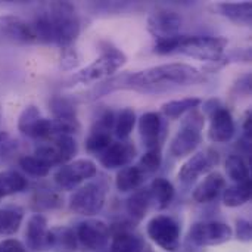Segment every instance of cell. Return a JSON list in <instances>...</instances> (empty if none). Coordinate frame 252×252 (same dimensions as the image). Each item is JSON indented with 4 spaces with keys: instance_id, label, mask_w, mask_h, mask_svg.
Masks as SVG:
<instances>
[{
    "instance_id": "obj_1",
    "label": "cell",
    "mask_w": 252,
    "mask_h": 252,
    "mask_svg": "<svg viewBox=\"0 0 252 252\" xmlns=\"http://www.w3.org/2000/svg\"><path fill=\"white\" fill-rule=\"evenodd\" d=\"M121 77V89L134 90L146 94L170 93L205 81L204 72L188 63H164L139 72H124Z\"/></svg>"
},
{
    "instance_id": "obj_2",
    "label": "cell",
    "mask_w": 252,
    "mask_h": 252,
    "mask_svg": "<svg viewBox=\"0 0 252 252\" xmlns=\"http://www.w3.org/2000/svg\"><path fill=\"white\" fill-rule=\"evenodd\" d=\"M49 16L53 27V41L61 50L72 47L80 34V18L75 6L69 1H52Z\"/></svg>"
},
{
    "instance_id": "obj_3",
    "label": "cell",
    "mask_w": 252,
    "mask_h": 252,
    "mask_svg": "<svg viewBox=\"0 0 252 252\" xmlns=\"http://www.w3.org/2000/svg\"><path fill=\"white\" fill-rule=\"evenodd\" d=\"M229 41L224 37L213 35H180L176 53L186 55L210 63L221 62Z\"/></svg>"
},
{
    "instance_id": "obj_4",
    "label": "cell",
    "mask_w": 252,
    "mask_h": 252,
    "mask_svg": "<svg viewBox=\"0 0 252 252\" xmlns=\"http://www.w3.org/2000/svg\"><path fill=\"white\" fill-rule=\"evenodd\" d=\"M205 124V117L198 109L186 114L182 120V127L174 136L170 145V154L174 158H185L192 155L202 142V128Z\"/></svg>"
},
{
    "instance_id": "obj_5",
    "label": "cell",
    "mask_w": 252,
    "mask_h": 252,
    "mask_svg": "<svg viewBox=\"0 0 252 252\" xmlns=\"http://www.w3.org/2000/svg\"><path fill=\"white\" fill-rule=\"evenodd\" d=\"M126 62H127L126 55L117 47L105 49L103 53L97 59H94L90 65H87L81 71H78L72 77V81L81 83V84H90V83L103 80L115 74Z\"/></svg>"
},
{
    "instance_id": "obj_6",
    "label": "cell",
    "mask_w": 252,
    "mask_h": 252,
    "mask_svg": "<svg viewBox=\"0 0 252 252\" xmlns=\"http://www.w3.org/2000/svg\"><path fill=\"white\" fill-rule=\"evenodd\" d=\"M106 190L100 183H86L74 190L69 198V210L80 216H94L105 205Z\"/></svg>"
},
{
    "instance_id": "obj_7",
    "label": "cell",
    "mask_w": 252,
    "mask_h": 252,
    "mask_svg": "<svg viewBox=\"0 0 252 252\" xmlns=\"http://www.w3.org/2000/svg\"><path fill=\"white\" fill-rule=\"evenodd\" d=\"M180 233V224L170 216H157L148 223V236L154 244L167 252L179 248Z\"/></svg>"
},
{
    "instance_id": "obj_8",
    "label": "cell",
    "mask_w": 252,
    "mask_h": 252,
    "mask_svg": "<svg viewBox=\"0 0 252 252\" xmlns=\"http://www.w3.org/2000/svg\"><path fill=\"white\" fill-rule=\"evenodd\" d=\"M115 126V112L103 109L93 123L90 133L86 139V149L93 155H102L112 143V131Z\"/></svg>"
},
{
    "instance_id": "obj_9",
    "label": "cell",
    "mask_w": 252,
    "mask_h": 252,
    "mask_svg": "<svg viewBox=\"0 0 252 252\" xmlns=\"http://www.w3.org/2000/svg\"><path fill=\"white\" fill-rule=\"evenodd\" d=\"M37 43L31 24L15 15L0 16V47Z\"/></svg>"
},
{
    "instance_id": "obj_10",
    "label": "cell",
    "mask_w": 252,
    "mask_h": 252,
    "mask_svg": "<svg viewBox=\"0 0 252 252\" xmlns=\"http://www.w3.org/2000/svg\"><path fill=\"white\" fill-rule=\"evenodd\" d=\"M233 230L221 221H201L190 227L189 241L198 247H216L232 239Z\"/></svg>"
},
{
    "instance_id": "obj_11",
    "label": "cell",
    "mask_w": 252,
    "mask_h": 252,
    "mask_svg": "<svg viewBox=\"0 0 252 252\" xmlns=\"http://www.w3.org/2000/svg\"><path fill=\"white\" fill-rule=\"evenodd\" d=\"M97 173L96 164L87 158L75 159L62 165L55 174V183L63 190H72L83 182L94 177Z\"/></svg>"
},
{
    "instance_id": "obj_12",
    "label": "cell",
    "mask_w": 252,
    "mask_h": 252,
    "mask_svg": "<svg viewBox=\"0 0 252 252\" xmlns=\"http://www.w3.org/2000/svg\"><path fill=\"white\" fill-rule=\"evenodd\" d=\"M219 161H220V155L213 148L196 152L182 165L179 171V180L183 185H192L201 176L208 174L219 164Z\"/></svg>"
},
{
    "instance_id": "obj_13",
    "label": "cell",
    "mask_w": 252,
    "mask_h": 252,
    "mask_svg": "<svg viewBox=\"0 0 252 252\" xmlns=\"http://www.w3.org/2000/svg\"><path fill=\"white\" fill-rule=\"evenodd\" d=\"M18 130L31 139H49L52 136V120L43 118L37 106L28 105L19 115Z\"/></svg>"
},
{
    "instance_id": "obj_14",
    "label": "cell",
    "mask_w": 252,
    "mask_h": 252,
    "mask_svg": "<svg viewBox=\"0 0 252 252\" xmlns=\"http://www.w3.org/2000/svg\"><path fill=\"white\" fill-rule=\"evenodd\" d=\"M182 24V16L170 9H158L148 18V30L157 40L179 35Z\"/></svg>"
},
{
    "instance_id": "obj_15",
    "label": "cell",
    "mask_w": 252,
    "mask_h": 252,
    "mask_svg": "<svg viewBox=\"0 0 252 252\" xmlns=\"http://www.w3.org/2000/svg\"><path fill=\"white\" fill-rule=\"evenodd\" d=\"M109 227L100 220H86L75 229L77 241L89 251L102 250L109 241Z\"/></svg>"
},
{
    "instance_id": "obj_16",
    "label": "cell",
    "mask_w": 252,
    "mask_h": 252,
    "mask_svg": "<svg viewBox=\"0 0 252 252\" xmlns=\"http://www.w3.org/2000/svg\"><path fill=\"white\" fill-rule=\"evenodd\" d=\"M210 131L208 137L214 143H227L232 140L236 131V126L230 111L224 106L219 108L210 115Z\"/></svg>"
},
{
    "instance_id": "obj_17",
    "label": "cell",
    "mask_w": 252,
    "mask_h": 252,
    "mask_svg": "<svg viewBox=\"0 0 252 252\" xmlns=\"http://www.w3.org/2000/svg\"><path fill=\"white\" fill-rule=\"evenodd\" d=\"M136 146L130 142L121 140L111 143V146L100 155V164L108 170L128 167L136 158Z\"/></svg>"
},
{
    "instance_id": "obj_18",
    "label": "cell",
    "mask_w": 252,
    "mask_h": 252,
    "mask_svg": "<svg viewBox=\"0 0 252 252\" xmlns=\"http://www.w3.org/2000/svg\"><path fill=\"white\" fill-rule=\"evenodd\" d=\"M139 133L143 140V145L148 149L161 148L164 124L158 112H146L139 120Z\"/></svg>"
},
{
    "instance_id": "obj_19",
    "label": "cell",
    "mask_w": 252,
    "mask_h": 252,
    "mask_svg": "<svg viewBox=\"0 0 252 252\" xmlns=\"http://www.w3.org/2000/svg\"><path fill=\"white\" fill-rule=\"evenodd\" d=\"M77 245H78V241L75 236V230H72L71 227L58 226V227H52L50 230H47L44 251L75 252Z\"/></svg>"
},
{
    "instance_id": "obj_20",
    "label": "cell",
    "mask_w": 252,
    "mask_h": 252,
    "mask_svg": "<svg viewBox=\"0 0 252 252\" xmlns=\"http://www.w3.org/2000/svg\"><path fill=\"white\" fill-rule=\"evenodd\" d=\"M224 189H226L224 176L219 171H213L193 190V199L198 204H208V202L217 199L223 193Z\"/></svg>"
},
{
    "instance_id": "obj_21",
    "label": "cell",
    "mask_w": 252,
    "mask_h": 252,
    "mask_svg": "<svg viewBox=\"0 0 252 252\" xmlns=\"http://www.w3.org/2000/svg\"><path fill=\"white\" fill-rule=\"evenodd\" d=\"M47 220L41 214H34L30 217L27 223L25 238H27V247L32 252L44 251L46 236H47Z\"/></svg>"
},
{
    "instance_id": "obj_22",
    "label": "cell",
    "mask_w": 252,
    "mask_h": 252,
    "mask_svg": "<svg viewBox=\"0 0 252 252\" xmlns=\"http://www.w3.org/2000/svg\"><path fill=\"white\" fill-rule=\"evenodd\" d=\"M152 195L149 188H140L137 190H134V193L127 199V213L128 216L136 220V221H142L149 210V207L152 205Z\"/></svg>"
},
{
    "instance_id": "obj_23",
    "label": "cell",
    "mask_w": 252,
    "mask_h": 252,
    "mask_svg": "<svg viewBox=\"0 0 252 252\" xmlns=\"http://www.w3.org/2000/svg\"><path fill=\"white\" fill-rule=\"evenodd\" d=\"M220 13L230 19L232 22L242 25V27H250L252 22V4L250 1H242V3H220L217 6Z\"/></svg>"
},
{
    "instance_id": "obj_24",
    "label": "cell",
    "mask_w": 252,
    "mask_h": 252,
    "mask_svg": "<svg viewBox=\"0 0 252 252\" xmlns=\"http://www.w3.org/2000/svg\"><path fill=\"white\" fill-rule=\"evenodd\" d=\"M145 180H146V174L137 165H133V167L128 165L118 171L115 185L120 192H133V190L140 189Z\"/></svg>"
},
{
    "instance_id": "obj_25",
    "label": "cell",
    "mask_w": 252,
    "mask_h": 252,
    "mask_svg": "<svg viewBox=\"0 0 252 252\" xmlns=\"http://www.w3.org/2000/svg\"><path fill=\"white\" fill-rule=\"evenodd\" d=\"M111 252H143V241L131 230L120 229L112 238Z\"/></svg>"
},
{
    "instance_id": "obj_26",
    "label": "cell",
    "mask_w": 252,
    "mask_h": 252,
    "mask_svg": "<svg viewBox=\"0 0 252 252\" xmlns=\"http://www.w3.org/2000/svg\"><path fill=\"white\" fill-rule=\"evenodd\" d=\"M251 199V180L235 183L223 190V202L229 208H238L245 205Z\"/></svg>"
},
{
    "instance_id": "obj_27",
    "label": "cell",
    "mask_w": 252,
    "mask_h": 252,
    "mask_svg": "<svg viewBox=\"0 0 252 252\" xmlns=\"http://www.w3.org/2000/svg\"><path fill=\"white\" fill-rule=\"evenodd\" d=\"M149 190H151V195H152V201L157 202V205H158L159 210L167 208L173 202L174 193H176L173 183L168 182L164 177L154 179V182L149 186Z\"/></svg>"
},
{
    "instance_id": "obj_28",
    "label": "cell",
    "mask_w": 252,
    "mask_h": 252,
    "mask_svg": "<svg viewBox=\"0 0 252 252\" xmlns=\"http://www.w3.org/2000/svg\"><path fill=\"white\" fill-rule=\"evenodd\" d=\"M27 179L18 171H0V198L21 193L27 189Z\"/></svg>"
},
{
    "instance_id": "obj_29",
    "label": "cell",
    "mask_w": 252,
    "mask_h": 252,
    "mask_svg": "<svg viewBox=\"0 0 252 252\" xmlns=\"http://www.w3.org/2000/svg\"><path fill=\"white\" fill-rule=\"evenodd\" d=\"M201 103L202 100L199 97H183V99L170 100L162 105V114L167 118L177 120L180 117H185L188 112L196 109Z\"/></svg>"
},
{
    "instance_id": "obj_30",
    "label": "cell",
    "mask_w": 252,
    "mask_h": 252,
    "mask_svg": "<svg viewBox=\"0 0 252 252\" xmlns=\"http://www.w3.org/2000/svg\"><path fill=\"white\" fill-rule=\"evenodd\" d=\"M24 220V214L18 208H1L0 210V235H15Z\"/></svg>"
},
{
    "instance_id": "obj_31",
    "label": "cell",
    "mask_w": 252,
    "mask_h": 252,
    "mask_svg": "<svg viewBox=\"0 0 252 252\" xmlns=\"http://www.w3.org/2000/svg\"><path fill=\"white\" fill-rule=\"evenodd\" d=\"M226 171L229 179H232L235 183L251 180L250 167L241 155H230L226 159Z\"/></svg>"
},
{
    "instance_id": "obj_32",
    "label": "cell",
    "mask_w": 252,
    "mask_h": 252,
    "mask_svg": "<svg viewBox=\"0 0 252 252\" xmlns=\"http://www.w3.org/2000/svg\"><path fill=\"white\" fill-rule=\"evenodd\" d=\"M134 124H136V112L131 108H124L115 117V126H114L115 136L121 140H126L131 134Z\"/></svg>"
},
{
    "instance_id": "obj_33",
    "label": "cell",
    "mask_w": 252,
    "mask_h": 252,
    "mask_svg": "<svg viewBox=\"0 0 252 252\" xmlns=\"http://www.w3.org/2000/svg\"><path fill=\"white\" fill-rule=\"evenodd\" d=\"M19 167L30 176L34 177H46L50 173V165L35 155H25L19 158Z\"/></svg>"
},
{
    "instance_id": "obj_34",
    "label": "cell",
    "mask_w": 252,
    "mask_h": 252,
    "mask_svg": "<svg viewBox=\"0 0 252 252\" xmlns=\"http://www.w3.org/2000/svg\"><path fill=\"white\" fill-rule=\"evenodd\" d=\"M35 41L38 43H52L53 41V27L49 13H41L38 15L34 22L31 24Z\"/></svg>"
},
{
    "instance_id": "obj_35",
    "label": "cell",
    "mask_w": 252,
    "mask_h": 252,
    "mask_svg": "<svg viewBox=\"0 0 252 252\" xmlns=\"http://www.w3.org/2000/svg\"><path fill=\"white\" fill-rule=\"evenodd\" d=\"M53 118H77L75 105L71 99L63 96H53L49 102Z\"/></svg>"
},
{
    "instance_id": "obj_36",
    "label": "cell",
    "mask_w": 252,
    "mask_h": 252,
    "mask_svg": "<svg viewBox=\"0 0 252 252\" xmlns=\"http://www.w3.org/2000/svg\"><path fill=\"white\" fill-rule=\"evenodd\" d=\"M162 164V152L161 148H152L148 149V152L140 158L139 161V168L145 173V174H151L154 171H157Z\"/></svg>"
},
{
    "instance_id": "obj_37",
    "label": "cell",
    "mask_w": 252,
    "mask_h": 252,
    "mask_svg": "<svg viewBox=\"0 0 252 252\" xmlns=\"http://www.w3.org/2000/svg\"><path fill=\"white\" fill-rule=\"evenodd\" d=\"M78 65V56L74 47H68L62 50V56H61V68L65 71H69L72 68H75Z\"/></svg>"
},
{
    "instance_id": "obj_38",
    "label": "cell",
    "mask_w": 252,
    "mask_h": 252,
    "mask_svg": "<svg viewBox=\"0 0 252 252\" xmlns=\"http://www.w3.org/2000/svg\"><path fill=\"white\" fill-rule=\"evenodd\" d=\"M236 238L241 242H250L252 238V227L251 223L248 220H238L236 221Z\"/></svg>"
},
{
    "instance_id": "obj_39",
    "label": "cell",
    "mask_w": 252,
    "mask_h": 252,
    "mask_svg": "<svg viewBox=\"0 0 252 252\" xmlns=\"http://www.w3.org/2000/svg\"><path fill=\"white\" fill-rule=\"evenodd\" d=\"M233 92L239 96V94H244V96H250L251 93V75L250 74H245L242 75L233 86Z\"/></svg>"
},
{
    "instance_id": "obj_40",
    "label": "cell",
    "mask_w": 252,
    "mask_h": 252,
    "mask_svg": "<svg viewBox=\"0 0 252 252\" xmlns=\"http://www.w3.org/2000/svg\"><path fill=\"white\" fill-rule=\"evenodd\" d=\"M0 252H27V248L18 239L0 241Z\"/></svg>"
},
{
    "instance_id": "obj_41",
    "label": "cell",
    "mask_w": 252,
    "mask_h": 252,
    "mask_svg": "<svg viewBox=\"0 0 252 252\" xmlns=\"http://www.w3.org/2000/svg\"><path fill=\"white\" fill-rule=\"evenodd\" d=\"M251 111H248L245 118H244V134H245V139H251Z\"/></svg>"
},
{
    "instance_id": "obj_42",
    "label": "cell",
    "mask_w": 252,
    "mask_h": 252,
    "mask_svg": "<svg viewBox=\"0 0 252 252\" xmlns=\"http://www.w3.org/2000/svg\"><path fill=\"white\" fill-rule=\"evenodd\" d=\"M7 139H9V136H7V133H4V131H0V152L4 149V146H7Z\"/></svg>"
},
{
    "instance_id": "obj_43",
    "label": "cell",
    "mask_w": 252,
    "mask_h": 252,
    "mask_svg": "<svg viewBox=\"0 0 252 252\" xmlns=\"http://www.w3.org/2000/svg\"><path fill=\"white\" fill-rule=\"evenodd\" d=\"M0 121H1V115H0Z\"/></svg>"
}]
</instances>
